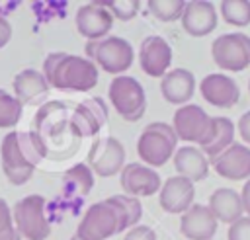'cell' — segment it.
<instances>
[{"label": "cell", "instance_id": "19", "mask_svg": "<svg viewBox=\"0 0 250 240\" xmlns=\"http://www.w3.org/2000/svg\"><path fill=\"white\" fill-rule=\"evenodd\" d=\"M219 220L215 219L209 205L193 203L180 219V232L188 240H211L217 232Z\"/></svg>", "mask_w": 250, "mask_h": 240}, {"label": "cell", "instance_id": "30", "mask_svg": "<svg viewBox=\"0 0 250 240\" xmlns=\"http://www.w3.org/2000/svg\"><path fill=\"white\" fill-rule=\"evenodd\" d=\"M146 8L160 21H176L182 20L186 0H148Z\"/></svg>", "mask_w": 250, "mask_h": 240}, {"label": "cell", "instance_id": "6", "mask_svg": "<svg viewBox=\"0 0 250 240\" xmlns=\"http://www.w3.org/2000/svg\"><path fill=\"white\" fill-rule=\"evenodd\" d=\"M107 98L113 109L119 113L121 119L135 123L139 121L146 111V96L141 82L133 76H115L109 82Z\"/></svg>", "mask_w": 250, "mask_h": 240}, {"label": "cell", "instance_id": "16", "mask_svg": "<svg viewBox=\"0 0 250 240\" xmlns=\"http://www.w3.org/2000/svg\"><path fill=\"white\" fill-rule=\"evenodd\" d=\"M199 92H201V98L207 103H211L215 107H221V109H229V107L236 105L238 100H240L238 84L230 76L219 74V72L207 74L199 82Z\"/></svg>", "mask_w": 250, "mask_h": 240}, {"label": "cell", "instance_id": "14", "mask_svg": "<svg viewBox=\"0 0 250 240\" xmlns=\"http://www.w3.org/2000/svg\"><path fill=\"white\" fill-rule=\"evenodd\" d=\"M172 47L160 35H148L143 39L139 49V64L141 70L152 78H162L172 64Z\"/></svg>", "mask_w": 250, "mask_h": 240}, {"label": "cell", "instance_id": "21", "mask_svg": "<svg viewBox=\"0 0 250 240\" xmlns=\"http://www.w3.org/2000/svg\"><path fill=\"white\" fill-rule=\"evenodd\" d=\"M162 98L174 105H186L195 92V76L188 68H172L160 80Z\"/></svg>", "mask_w": 250, "mask_h": 240}, {"label": "cell", "instance_id": "15", "mask_svg": "<svg viewBox=\"0 0 250 240\" xmlns=\"http://www.w3.org/2000/svg\"><path fill=\"white\" fill-rule=\"evenodd\" d=\"M193 199H195L193 181L182 176L168 178L158 191V203L162 211L170 215H184L193 205Z\"/></svg>", "mask_w": 250, "mask_h": 240}, {"label": "cell", "instance_id": "28", "mask_svg": "<svg viewBox=\"0 0 250 240\" xmlns=\"http://www.w3.org/2000/svg\"><path fill=\"white\" fill-rule=\"evenodd\" d=\"M219 10L229 25L244 27L250 23V0H223Z\"/></svg>", "mask_w": 250, "mask_h": 240}, {"label": "cell", "instance_id": "4", "mask_svg": "<svg viewBox=\"0 0 250 240\" xmlns=\"http://www.w3.org/2000/svg\"><path fill=\"white\" fill-rule=\"evenodd\" d=\"M14 226L21 240H45L51 234L47 201L43 195H25L12 207Z\"/></svg>", "mask_w": 250, "mask_h": 240}, {"label": "cell", "instance_id": "8", "mask_svg": "<svg viewBox=\"0 0 250 240\" xmlns=\"http://www.w3.org/2000/svg\"><path fill=\"white\" fill-rule=\"evenodd\" d=\"M211 57L215 64L229 72H242L250 66V35L223 33L211 43Z\"/></svg>", "mask_w": 250, "mask_h": 240}, {"label": "cell", "instance_id": "23", "mask_svg": "<svg viewBox=\"0 0 250 240\" xmlns=\"http://www.w3.org/2000/svg\"><path fill=\"white\" fill-rule=\"evenodd\" d=\"M174 168L178 176L188 178L189 181H203L209 174V158L201 152V148L188 144L174 152Z\"/></svg>", "mask_w": 250, "mask_h": 240}, {"label": "cell", "instance_id": "5", "mask_svg": "<svg viewBox=\"0 0 250 240\" xmlns=\"http://www.w3.org/2000/svg\"><path fill=\"white\" fill-rule=\"evenodd\" d=\"M86 59L96 62V66H100L102 70L121 76V72H125L133 64L135 51L127 39L107 35L105 39L86 43Z\"/></svg>", "mask_w": 250, "mask_h": 240}, {"label": "cell", "instance_id": "35", "mask_svg": "<svg viewBox=\"0 0 250 240\" xmlns=\"http://www.w3.org/2000/svg\"><path fill=\"white\" fill-rule=\"evenodd\" d=\"M236 129H238L242 140H244L246 146H248V144H250V111H246V113L240 115V119H238V123H236Z\"/></svg>", "mask_w": 250, "mask_h": 240}, {"label": "cell", "instance_id": "7", "mask_svg": "<svg viewBox=\"0 0 250 240\" xmlns=\"http://www.w3.org/2000/svg\"><path fill=\"white\" fill-rule=\"evenodd\" d=\"M172 127H174L180 140L199 144V148L209 144L213 140V135H215L213 117L209 113H205L195 103H186V105L178 107L174 113Z\"/></svg>", "mask_w": 250, "mask_h": 240}, {"label": "cell", "instance_id": "11", "mask_svg": "<svg viewBox=\"0 0 250 240\" xmlns=\"http://www.w3.org/2000/svg\"><path fill=\"white\" fill-rule=\"evenodd\" d=\"M105 123H107V103L100 96L80 101L70 113V121H68L70 133L80 139L98 135Z\"/></svg>", "mask_w": 250, "mask_h": 240}, {"label": "cell", "instance_id": "3", "mask_svg": "<svg viewBox=\"0 0 250 240\" xmlns=\"http://www.w3.org/2000/svg\"><path fill=\"white\" fill-rule=\"evenodd\" d=\"M178 135L172 125L164 121H154L148 123L143 133L137 139V154L143 164L150 168H160L164 166L170 158H174L176 144H178Z\"/></svg>", "mask_w": 250, "mask_h": 240}, {"label": "cell", "instance_id": "18", "mask_svg": "<svg viewBox=\"0 0 250 240\" xmlns=\"http://www.w3.org/2000/svg\"><path fill=\"white\" fill-rule=\"evenodd\" d=\"M182 27L191 37H205L217 27V10L209 0H191L186 2L182 14Z\"/></svg>", "mask_w": 250, "mask_h": 240}, {"label": "cell", "instance_id": "10", "mask_svg": "<svg viewBox=\"0 0 250 240\" xmlns=\"http://www.w3.org/2000/svg\"><path fill=\"white\" fill-rule=\"evenodd\" d=\"M88 166L100 178H111L121 174L125 166V146L115 137H104L94 140L88 150Z\"/></svg>", "mask_w": 250, "mask_h": 240}, {"label": "cell", "instance_id": "38", "mask_svg": "<svg viewBox=\"0 0 250 240\" xmlns=\"http://www.w3.org/2000/svg\"><path fill=\"white\" fill-rule=\"evenodd\" d=\"M70 240H80V238H78L76 234H72V236H70Z\"/></svg>", "mask_w": 250, "mask_h": 240}, {"label": "cell", "instance_id": "33", "mask_svg": "<svg viewBox=\"0 0 250 240\" xmlns=\"http://www.w3.org/2000/svg\"><path fill=\"white\" fill-rule=\"evenodd\" d=\"M227 240H250V217H242L229 226Z\"/></svg>", "mask_w": 250, "mask_h": 240}, {"label": "cell", "instance_id": "26", "mask_svg": "<svg viewBox=\"0 0 250 240\" xmlns=\"http://www.w3.org/2000/svg\"><path fill=\"white\" fill-rule=\"evenodd\" d=\"M117 213L119 219V232H125V228H133L139 224L141 217H143V205L139 201V197H131V195H111L105 199Z\"/></svg>", "mask_w": 250, "mask_h": 240}, {"label": "cell", "instance_id": "22", "mask_svg": "<svg viewBox=\"0 0 250 240\" xmlns=\"http://www.w3.org/2000/svg\"><path fill=\"white\" fill-rule=\"evenodd\" d=\"M12 88H14V96L20 100L21 105L35 103L49 94V84H47L43 72L35 70V68L20 70L12 80Z\"/></svg>", "mask_w": 250, "mask_h": 240}, {"label": "cell", "instance_id": "37", "mask_svg": "<svg viewBox=\"0 0 250 240\" xmlns=\"http://www.w3.org/2000/svg\"><path fill=\"white\" fill-rule=\"evenodd\" d=\"M240 197H242V207H244V213L250 217V180L244 181L242 189H240Z\"/></svg>", "mask_w": 250, "mask_h": 240}, {"label": "cell", "instance_id": "20", "mask_svg": "<svg viewBox=\"0 0 250 240\" xmlns=\"http://www.w3.org/2000/svg\"><path fill=\"white\" fill-rule=\"evenodd\" d=\"M64 113H66V109H64V105L61 101H47L35 113L31 131L45 142L47 150H49L51 139L53 137H59L62 133L64 125H68V121H70V117L66 119Z\"/></svg>", "mask_w": 250, "mask_h": 240}, {"label": "cell", "instance_id": "12", "mask_svg": "<svg viewBox=\"0 0 250 240\" xmlns=\"http://www.w3.org/2000/svg\"><path fill=\"white\" fill-rule=\"evenodd\" d=\"M119 185L125 195L131 197H150L160 191L162 180L158 172L141 162H129L119 174Z\"/></svg>", "mask_w": 250, "mask_h": 240}, {"label": "cell", "instance_id": "25", "mask_svg": "<svg viewBox=\"0 0 250 240\" xmlns=\"http://www.w3.org/2000/svg\"><path fill=\"white\" fill-rule=\"evenodd\" d=\"M94 187V172L90 170L88 164L80 162L74 164L72 168H68L62 176V185L61 191L66 199L74 201V199H82L90 193V189Z\"/></svg>", "mask_w": 250, "mask_h": 240}, {"label": "cell", "instance_id": "39", "mask_svg": "<svg viewBox=\"0 0 250 240\" xmlns=\"http://www.w3.org/2000/svg\"><path fill=\"white\" fill-rule=\"evenodd\" d=\"M248 94H250V80H248Z\"/></svg>", "mask_w": 250, "mask_h": 240}, {"label": "cell", "instance_id": "27", "mask_svg": "<svg viewBox=\"0 0 250 240\" xmlns=\"http://www.w3.org/2000/svg\"><path fill=\"white\" fill-rule=\"evenodd\" d=\"M215 121V135H213V140L205 146H201V152L213 160L215 156H219L221 152H225L232 142H234V123L229 119V117H213Z\"/></svg>", "mask_w": 250, "mask_h": 240}, {"label": "cell", "instance_id": "24", "mask_svg": "<svg viewBox=\"0 0 250 240\" xmlns=\"http://www.w3.org/2000/svg\"><path fill=\"white\" fill-rule=\"evenodd\" d=\"M209 209L213 211L215 219L225 224H232L238 219L244 217V207H242V197L238 191L230 187H219L211 193L209 197Z\"/></svg>", "mask_w": 250, "mask_h": 240}, {"label": "cell", "instance_id": "17", "mask_svg": "<svg viewBox=\"0 0 250 240\" xmlns=\"http://www.w3.org/2000/svg\"><path fill=\"white\" fill-rule=\"evenodd\" d=\"M213 164V170L230 181L238 180H250V146L232 142L225 152L209 160Z\"/></svg>", "mask_w": 250, "mask_h": 240}, {"label": "cell", "instance_id": "9", "mask_svg": "<svg viewBox=\"0 0 250 240\" xmlns=\"http://www.w3.org/2000/svg\"><path fill=\"white\" fill-rule=\"evenodd\" d=\"M74 234L80 240H107L113 234H119V219L115 209L107 201L90 205L82 215Z\"/></svg>", "mask_w": 250, "mask_h": 240}, {"label": "cell", "instance_id": "1", "mask_svg": "<svg viewBox=\"0 0 250 240\" xmlns=\"http://www.w3.org/2000/svg\"><path fill=\"white\" fill-rule=\"evenodd\" d=\"M47 154L45 142L33 131H10L0 144L2 172L12 185H23Z\"/></svg>", "mask_w": 250, "mask_h": 240}, {"label": "cell", "instance_id": "29", "mask_svg": "<svg viewBox=\"0 0 250 240\" xmlns=\"http://www.w3.org/2000/svg\"><path fill=\"white\" fill-rule=\"evenodd\" d=\"M23 105L16 96L0 88V129H14L21 119Z\"/></svg>", "mask_w": 250, "mask_h": 240}, {"label": "cell", "instance_id": "36", "mask_svg": "<svg viewBox=\"0 0 250 240\" xmlns=\"http://www.w3.org/2000/svg\"><path fill=\"white\" fill-rule=\"evenodd\" d=\"M12 39V23L10 20H6L2 14H0V49L6 47Z\"/></svg>", "mask_w": 250, "mask_h": 240}, {"label": "cell", "instance_id": "32", "mask_svg": "<svg viewBox=\"0 0 250 240\" xmlns=\"http://www.w3.org/2000/svg\"><path fill=\"white\" fill-rule=\"evenodd\" d=\"M18 232L14 226V217H12V207L0 197V238H6L10 234Z\"/></svg>", "mask_w": 250, "mask_h": 240}, {"label": "cell", "instance_id": "13", "mask_svg": "<svg viewBox=\"0 0 250 240\" xmlns=\"http://www.w3.org/2000/svg\"><path fill=\"white\" fill-rule=\"evenodd\" d=\"M113 21H115V18L111 16V12L105 6H102L100 0L80 6L76 12V18H74L78 33L82 37H86L88 41L105 39L113 27Z\"/></svg>", "mask_w": 250, "mask_h": 240}, {"label": "cell", "instance_id": "2", "mask_svg": "<svg viewBox=\"0 0 250 240\" xmlns=\"http://www.w3.org/2000/svg\"><path fill=\"white\" fill-rule=\"evenodd\" d=\"M41 72L49 88H57L62 92H90L98 84L96 62L64 51L49 53L43 60Z\"/></svg>", "mask_w": 250, "mask_h": 240}, {"label": "cell", "instance_id": "31", "mask_svg": "<svg viewBox=\"0 0 250 240\" xmlns=\"http://www.w3.org/2000/svg\"><path fill=\"white\" fill-rule=\"evenodd\" d=\"M102 6H105L113 18L121 20V21H129L137 16L141 2L139 0H100Z\"/></svg>", "mask_w": 250, "mask_h": 240}, {"label": "cell", "instance_id": "34", "mask_svg": "<svg viewBox=\"0 0 250 240\" xmlns=\"http://www.w3.org/2000/svg\"><path fill=\"white\" fill-rule=\"evenodd\" d=\"M123 240H156V232L146 224H137L125 232Z\"/></svg>", "mask_w": 250, "mask_h": 240}]
</instances>
